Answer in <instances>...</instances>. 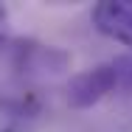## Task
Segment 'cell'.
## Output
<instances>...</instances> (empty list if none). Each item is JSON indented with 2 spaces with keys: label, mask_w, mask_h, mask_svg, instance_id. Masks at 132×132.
<instances>
[{
  "label": "cell",
  "mask_w": 132,
  "mask_h": 132,
  "mask_svg": "<svg viewBox=\"0 0 132 132\" xmlns=\"http://www.w3.org/2000/svg\"><path fill=\"white\" fill-rule=\"evenodd\" d=\"M112 93H118V68L112 59L70 76L65 87V98L73 110H90Z\"/></svg>",
  "instance_id": "obj_1"
},
{
  "label": "cell",
  "mask_w": 132,
  "mask_h": 132,
  "mask_svg": "<svg viewBox=\"0 0 132 132\" xmlns=\"http://www.w3.org/2000/svg\"><path fill=\"white\" fill-rule=\"evenodd\" d=\"M9 56H11V65L14 70H20L23 76H56L62 73L68 65H70V56L59 48L51 45H39L34 39H14V42H6Z\"/></svg>",
  "instance_id": "obj_2"
},
{
  "label": "cell",
  "mask_w": 132,
  "mask_h": 132,
  "mask_svg": "<svg viewBox=\"0 0 132 132\" xmlns=\"http://www.w3.org/2000/svg\"><path fill=\"white\" fill-rule=\"evenodd\" d=\"M90 20L93 28L107 39L132 48V0H101L93 6Z\"/></svg>",
  "instance_id": "obj_3"
},
{
  "label": "cell",
  "mask_w": 132,
  "mask_h": 132,
  "mask_svg": "<svg viewBox=\"0 0 132 132\" xmlns=\"http://www.w3.org/2000/svg\"><path fill=\"white\" fill-rule=\"evenodd\" d=\"M3 26H6V9L0 6V51H3V48H6V42H9V39L3 37Z\"/></svg>",
  "instance_id": "obj_4"
},
{
  "label": "cell",
  "mask_w": 132,
  "mask_h": 132,
  "mask_svg": "<svg viewBox=\"0 0 132 132\" xmlns=\"http://www.w3.org/2000/svg\"><path fill=\"white\" fill-rule=\"evenodd\" d=\"M0 132H14V129H0Z\"/></svg>",
  "instance_id": "obj_5"
}]
</instances>
